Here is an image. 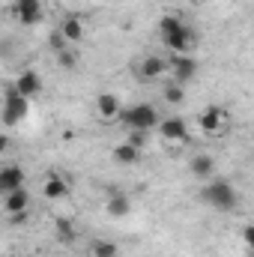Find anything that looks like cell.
Segmentation results:
<instances>
[{"label":"cell","instance_id":"6da1fadb","mask_svg":"<svg viewBox=\"0 0 254 257\" xmlns=\"http://www.w3.org/2000/svg\"><path fill=\"white\" fill-rule=\"evenodd\" d=\"M200 200H203L209 209H215V212H233V209L239 206V192H236V186H233L230 180L212 177L209 183H203Z\"/></svg>","mask_w":254,"mask_h":257},{"label":"cell","instance_id":"cb8c5ba5","mask_svg":"<svg viewBox=\"0 0 254 257\" xmlns=\"http://www.w3.org/2000/svg\"><path fill=\"white\" fill-rule=\"evenodd\" d=\"M239 236H242V242H245V248H251V251H254V224H245Z\"/></svg>","mask_w":254,"mask_h":257},{"label":"cell","instance_id":"9a60e30c","mask_svg":"<svg viewBox=\"0 0 254 257\" xmlns=\"http://www.w3.org/2000/svg\"><path fill=\"white\" fill-rule=\"evenodd\" d=\"M141 156H144V150H138V147H135V144H129V141L117 144V147H114V153H111V159H114L117 165H123V168L138 165V162H141Z\"/></svg>","mask_w":254,"mask_h":257},{"label":"cell","instance_id":"5b68a950","mask_svg":"<svg viewBox=\"0 0 254 257\" xmlns=\"http://www.w3.org/2000/svg\"><path fill=\"white\" fill-rule=\"evenodd\" d=\"M27 114H30V99H24V96L9 84L6 93H3V126L6 128L18 126V123L27 120Z\"/></svg>","mask_w":254,"mask_h":257},{"label":"cell","instance_id":"2e32d148","mask_svg":"<svg viewBox=\"0 0 254 257\" xmlns=\"http://www.w3.org/2000/svg\"><path fill=\"white\" fill-rule=\"evenodd\" d=\"M57 30L63 33V39L69 42V45H78V42L84 39V21H81V18H75V15H66Z\"/></svg>","mask_w":254,"mask_h":257},{"label":"cell","instance_id":"3957f363","mask_svg":"<svg viewBox=\"0 0 254 257\" xmlns=\"http://www.w3.org/2000/svg\"><path fill=\"white\" fill-rule=\"evenodd\" d=\"M168 69H171V60H168V57H159V54H144V57H138L135 66H132L135 78L144 81V84L165 81V78H168Z\"/></svg>","mask_w":254,"mask_h":257},{"label":"cell","instance_id":"52a82bcc","mask_svg":"<svg viewBox=\"0 0 254 257\" xmlns=\"http://www.w3.org/2000/svg\"><path fill=\"white\" fill-rule=\"evenodd\" d=\"M168 60H171V69H168V78H171V81L189 84V81H194V78L200 75V63H197L194 54H180V57H171V54H168Z\"/></svg>","mask_w":254,"mask_h":257},{"label":"cell","instance_id":"484cf974","mask_svg":"<svg viewBox=\"0 0 254 257\" xmlns=\"http://www.w3.org/2000/svg\"><path fill=\"white\" fill-rule=\"evenodd\" d=\"M6 150H9V135L3 132V138H0V153H6Z\"/></svg>","mask_w":254,"mask_h":257},{"label":"cell","instance_id":"7a4b0ae2","mask_svg":"<svg viewBox=\"0 0 254 257\" xmlns=\"http://www.w3.org/2000/svg\"><path fill=\"white\" fill-rule=\"evenodd\" d=\"M120 123L126 126V132L129 128H147V132H153V128L162 126V114H159V108L150 105V102H135V105L123 108Z\"/></svg>","mask_w":254,"mask_h":257},{"label":"cell","instance_id":"9c48e42d","mask_svg":"<svg viewBox=\"0 0 254 257\" xmlns=\"http://www.w3.org/2000/svg\"><path fill=\"white\" fill-rule=\"evenodd\" d=\"M12 15L18 18V24L36 27L45 18V6H42V0H15L12 3Z\"/></svg>","mask_w":254,"mask_h":257},{"label":"cell","instance_id":"ac0fdd59","mask_svg":"<svg viewBox=\"0 0 254 257\" xmlns=\"http://www.w3.org/2000/svg\"><path fill=\"white\" fill-rule=\"evenodd\" d=\"M162 99H165L168 105H183V102H186V84L168 78V81L162 84Z\"/></svg>","mask_w":254,"mask_h":257},{"label":"cell","instance_id":"8992f818","mask_svg":"<svg viewBox=\"0 0 254 257\" xmlns=\"http://www.w3.org/2000/svg\"><path fill=\"white\" fill-rule=\"evenodd\" d=\"M159 39H162V45H165V51H168L171 57H180V54H194V48H197V33L191 30L189 24H186L183 30L168 33V36H159Z\"/></svg>","mask_w":254,"mask_h":257},{"label":"cell","instance_id":"44dd1931","mask_svg":"<svg viewBox=\"0 0 254 257\" xmlns=\"http://www.w3.org/2000/svg\"><path fill=\"white\" fill-rule=\"evenodd\" d=\"M54 57H57V66H63V69H75V66H78V51H75V45L63 48V51L54 54Z\"/></svg>","mask_w":254,"mask_h":257},{"label":"cell","instance_id":"ffe728a7","mask_svg":"<svg viewBox=\"0 0 254 257\" xmlns=\"http://www.w3.org/2000/svg\"><path fill=\"white\" fill-rule=\"evenodd\" d=\"M105 209H108V215H114V218H123L132 212V200H129L126 194H111L108 200H105Z\"/></svg>","mask_w":254,"mask_h":257},{"label":"cell","instance_id":"30bf717a","mask_svg":"<svg viewBox=\"0 0 254 257\" xmlns=\"http://www.w3.org/2000/svg\"><path fill=\"white\" fill-rule=\"evenodd\" d=\"M189 174L200 183H209L212 177H218V165L209 153H191L189 159Z\"/></svg>","mask_w":254,"mask_h":257},{"label":"cell","instance_id":"ba28073f","mask_svg":"<svg viewBox=\"0 0 254 257\" xmlns=\"http://www.w3.org/2000/svg\"><path fill=\"white\" fill-rule=\"evenodd\" d=\"M93 111H96V117H99L102 123H120V117H123V102H120V96H114V93H99V96L93 99Z\"/></svg>","mask_w":254,"mask_h":257},{"label":"cell","instance_id":"d6986e66","mask_svg":"<svg viewBox=\"0 0 254 257\" xmlns=\"http://www.w3.org/2000/svg\"><path fill=\"white\" fill-rule=\"evenodd\" d=\"M120 254V245L114 239H105V236H96L90 242V257H117Z\"/></svg>","mask_w":254,"mask_h":257},{"label":"cell","instance_id":"7c38bea8","mask_svg":"<svg viewBox=\"0 0 254 257\" xmlns=\"http://www.w3.org/2000/svg\"><path fill=\"white\" fill-rule=\"evenodd\" d=\"M24 180H27V174H24L21 165H3L0 168V194L24 189Z\"/></svg>","mask_w":254,"mask_h":257},{"label":"cell","instance_id":"603a6c76","mask_svg":"<svg viewBox=\"0 0 254 257\" xmlns=\"http://www.w3.org/2000/svg\"><path fill=\"white\" fill-rule=\"evenodd\" d=\"M57 236H60L63 242H72V239H75V227H72L69 218H57Z\"/></svg>","mask_w":254,"mask_h":257},{"label":"cell","instance_id":"8fae6325","mask_svg":"<svg viewBox=\"0 0 254 257\" xmlns=\"http://www.w3.org/2000/svg\"><path fill=\"white\" fill-rule=\"evenodd\" d=\"M12 87H15L24 99H36V96L42 93V78H39V72L24 69V72H18V78L12 81Z\"/></svg>","mask_w":254,"mask_h":257},{"label":"cell","instance_id":"4fadbf2b","mask_svg":"<svg viewBox=\"0 0 254 257\" xmlns=\"http://www.w3.org/2000/svg\"><path fill=\"white\" fill-rule=\"evenodd\" d=\"M159 132H162V138H165V141L180 144V141H186V138H189V123H186L183 117H165V120H162V126H159Z\"/></svg>","mask_w":254,"mask_h":257},{"label":"cell","instance_id":"5bb4252c","mask_svg":"<svg viewBox=\"0 0 254 257\" xmlns=\"http://www.w3.org/2000/svg\"><path fill=\"white\" fill-rule=\"evenodd\" d=\"M30 209V192L27 186L24 189H15V192L3 194V212L6 215H15V212H27Z\"/></svg>","mask_w":254,"mask_h":257},{"label":"cell","instance_id":"7402d4cb","mask_svg":"<svg viewBox=\"0 0 254 257\" xmlns=\"http://www.w3.org/2000/svg\"><path fill=\"white\" fill-rule=\"evenodd\" d=\"M126 141H129V144H135L138 150H144V147L150 144V132H147V128H129Z\"/></svg>","mask_w":254,"mask_h":257},{"label":"cell","instance_id":"d4e9b609","mask_svg":"<svg viewBox=\"0 0 254 257\" xmlns=\"http://www.w3.org/2000/svg\"><path fill=\"white\" fill-rule=\"evenodd\" d=\"M6 218H9V224L21 227V224H27V221H30V209H27V212H15V215H6Z\"/></svg>","mask_w":254,"mask_h":257},{"label":"cell","instance_id":"277c9868","mask_svg":"<svg viewBox=\"0 0 254 257\" xmlns=\"http://www.w3.org/2000/svg\"><path fill=\"white\" fill-rule=\"evenodd\" d=\"M197 128H200V135H206V138H221V135H227V128H230V114H227L221 105H209V108H203V111L197 114Z\"/></svg>","mask_w":254,"mask_h":257},{"label":"cell","instance_id":"e0dca14e","mask_svg":"<svg viewBox=\"0 0 254 257\" xmlns=\"http://www.w3.org/2000/svg\"><path fill=\"white\" fill-rule=\"evenodd\" d=\"M42 194H45V200H63L69 194V183L60 174H48V180L42 183Z\"/></svg>","mask_w":254,"mask_h":257}]
</instances>
